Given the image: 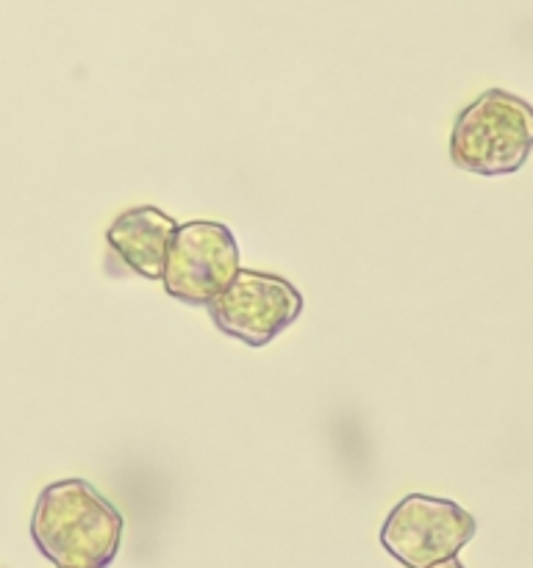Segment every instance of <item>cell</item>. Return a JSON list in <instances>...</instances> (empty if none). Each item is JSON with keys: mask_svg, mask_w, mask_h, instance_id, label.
I'll use <instances>...</instances> for the list:
<instances>
[{"mask_svg": "<svg viewBox=\"0 0 533 568\" xmlns=\"http://www.w3.org/2000/svg\"><path fill=\"white\" fill-rule=\"evenodd\" d=\"M475 532V516L453 499L409 494L383 521L381 547L405 568H428L455 558Z\"/></svg>", "mask_w": 533, "mask_h": 568, "instance_id": "cell-3", "label": "cell"}, {"mask_svg": "<svg viewBox=\"0 0 533 568\" xmlns=\"http://www.w3.org/2000/svg\"><path fill=\"white\" fill-rule=\"evenodd\" d=\"M122 514L87 480L42 488L31 516V538L56 568H109L120 552Z\"/></svg>", "mask_w": 533, "mask_h": 568, "instance_id": "cell-1", "label": "cell"}, {"mask_svg": "<svg viewBox=\"0 0 533 568\" xmlns=\"http://www.w3.org/2000/svg\"><path fill=\"white\" fill-rule=\"evenodd\" d=\"M428 568H464V566H461L455 558H447V560H442V564H433V566H428Z\"/></svg>", "mask_w": 533, "mask_h": 568, "instance_id": "cell-7", "label": "cell"}, {"mask_svg": "<svg viewBox=\"0 0 533 568\" xmlns=\"http://www.w3.org/2000/svg\"><path fill=\"white\" fill-rule=\"evenodd\" d=\"M178 222L155 205L122 211L105 231V244L114 258L144 281H161Z\"/></svg>", "mask_w": 533, "mask_h": 568, "instance_id": "cell-6", "label": "cell"}, {"mask_svg": "<svg viewBox=\"0 0 533 568\" xmlns=\"http://www.w3.org/2000/svg\"><path fill=\"white\" fill-rule=\"evenodd\" d=\"M533 150V105L505 89L472 100L450 131V161L481 178L514 175Z\"/></svg>", "mask_w": 533, "mask_h": 568, "instance_id": "cell-2", "label": "cell"}, {"mask_svg": "<svg viewBox=\"0 0 533 568\" xmlns=\"http://www.w3.org/2000/svg\"><path fill=\"white\" fill-rule=\"evenodd\" d=\"M205 308L217 331L259 349L300 320L303 294L281 275L239 270Z\"/></svg>", "mask_w": 533, "mask_h": 568, "instance_id": "cell-4", "label": "cell"}, {"mask_svg": "<svg viewBox=\"0 0 533 568\" xmlns=\"http://www.w3.org/2000/svg\"><path fill=\"white\" fill-rule=\"evenodd\" d=\"M239 270V244L231 227L222 222L194 220L178 225L161 283L178 303L205 308Z\"/></svg>", "mask_w": 533, "mask_h": 568, "instance_id": "cell-5", "label": "cell"}]
</instances>
